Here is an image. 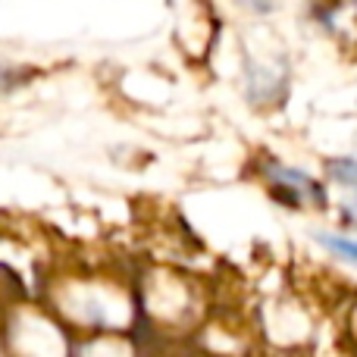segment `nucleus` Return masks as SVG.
Segmentation results:
<instances>
[{
  "label": "nucleus",
  "instance_id": "obj_1",
  "mask_svg": "<svg viewBox=\"0 0 357 357\" xmlns=\"http://www.w3.org/2000/svg\"><path fill=\"white\" fill-rule=\"evenodd\" d=\"M260 176L270 182V191L276 201L289 204V207H326L329 204V195L323 188V182H317L310 173L304 169H295L289 163H279V160H266L260 163Z\"/></svg>",
  "mask_w": 357,
  "mask_h": 357
},
{
  "label": "nucleus",
  "instance_id": "obj_2",
  "mask_svg": "<svg viewBox=\"0 0 357 357\" xmlns=\"http://www.w3.org/2000/svg\"><path fill=\"white\" fill-rule=\"evenodd\" d=\"M245 82H248V98L254 104H276L279 88H285V79L276 69H266L260 63H245Z\"/></svg>",
  "mask_w": 357,
  "mask_h": 357
},
{
  "label": "nucleus",
  "instance_id": "obj_3",
  "mask_svg": "<svg viewBox=\"0 0 357 357\" xmlns=\"http://www.w3.org/2000/svg\"><path fill=\"white\" fill-rule=\"evenodd\" d=\"M317 245L326 248L329 254H335L339 260L357 266V238L354 235H335V232H314Z\"/></svg>",
  "mask_w": 357,
  "mask_h": 357
},
{
  "label": "nucleus",
  "instance_id": "obj_4",
  "mask_svg": "<svg viewBox=\"0 0 357 357\" xmlns=\"http://www.w3.org/2000/svg\"><path fill=\"white\" fill-rule=\"evenodd\" d=\"M326 176L357 195V157H333V160H326Z\"/></svg>",
  "mask_w": 357,
  "mask_h": 357
},
{
  "label": "nucleus",
  "instance_id": "obj_5",
  "mask_svg": "<svg viewBox=\"0 0 357 357\" xmlns=\"http://www.w3.org/2000/svg\"><path fill=\"white\" fill-rule=\"evenodd\" d=\"M245 10L257 13V16H266V13H273V6H276V0H238Z\"/></svg>",
  "mask_w": 357,
  "mask_h": 357
},
{
  "label": "nucleus",
  "instance_id": "obj_6",
  "mask_svg": "<svg viewBox=\"0 0 357 357\" xmlns=\"http://www.w3.org/2000/svg\"><path fill=\"white\" fill-rule=\"evenodd\" d=\"M16 79H19V75L13 73L10 66H3V63H0V94H3V91H10V88L16 85Z\"/></svg>",
  "mask_w": 357,
  "mask_h": 357
},
{
  "label": "nucleus",
  "instance_id": "obj_7",
  "mask_svg": "<svg viewBox=\"0 0 357 357\" xmlns=\"http://www.w3.org/2000/svg\"><path fill=\"white\" fill-rule=\"evenodd\" d=\"M342 220L357 229V197H354V204H345V207H342Z\"/></svg>",
  "mask_w": 357,
  "mask_h": 357
}]
</instances>
